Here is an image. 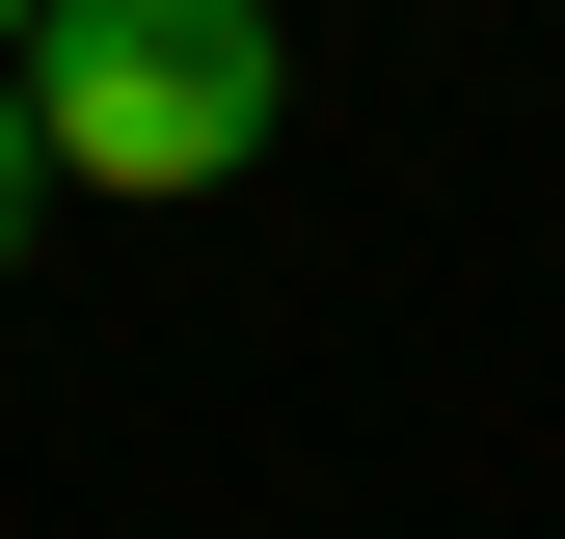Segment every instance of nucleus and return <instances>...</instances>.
Segmentation results:
<instances>
[{"instance_id":"nucleus-2","label":"nucleus","mask_w":565,"mask_h":539,"mask_svg":"<svg viewBox=\"0 0 565 539\" xmlns=\"http://www.w3.org/2000/svg\"><path fill=\"white\" fill-rule=\"evenodd\" d=\"M54 243V135H28V82H0V270Z\"/></svg>"},{"instance_id":"nucleus-4","label":"nucleus","mask_w":565,"mask_h":539,"mask_svg":"<svg viewBox=\"0 0 565 539\" xmlns=\"http://www.w3.org/2000/svg\"><path fill=\"white\" fill-rule=\"evenodd\" d=\"M539 28H565V0H539Z\"/></svg>"},{"instance_id":"nucleus-3","label":"nucleus","mask_w":565,"mask_h":539,"mask_svg":"<svg viewBox=\"0 0 565 539\" xmlns=\"http://www.w3.org/2000/svg\"><path fill=\"white\" fill-rule=\"evenodd\" d=\"M0 54H28V0H0Z\"/></svg>"},{"instance_id":"nucleus-1","label":"nucleus","mask_w":565,"mask_h":539,"mask_svg":"<svg viewBox=\"0 0 565 539\" xmlns=\"http://www.w3.org/2000/svg\"><path fill=\"white\" fill-rule=\"evenodd\" d=\"M28 135L54 189H108V216H189V189L269 162V108H297V28L269 0H28Z\"/></svg>"}]
</instances>
